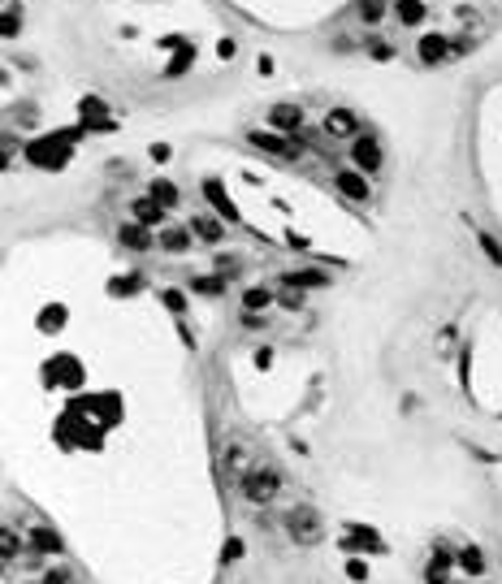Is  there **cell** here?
Returning <instances> with one entry per match:
<instances>
[{
	"label": "cell",
	"instance_id": "1",
	"mask_svg": "<svg viewBox=\"0 0 502 584\" xmlns=\"http://www.w3.org/2000/svg\"><path fill=\"white\" fill-rule=\"evenodd\" d=\"M286 532L299 541V546H316V541L325 537V523H320V515H316V511L295 507V511L286 515Z\"/></svg>",
	"mask_w": 502,
	"mask_h": 584
},
{
	"label": "cell",
	"instance_id": "2",
	"mask_svg": "<svg viewBox=\"0 0 502 584\" xmlns=\"http://www.w3.org/2000/svg\"><path fill=\"white\" fill-rule=\"evenodd\" d=\"M343 550L347 554H386V541L377 532H368L364 523H347L343 528Z\"/></svg>",
	"mask_w": 502,
	"mask_h": 584
},
{
	"label": "cell",
	"instance_id": "3",
	"mask_svg": "<svg viewBox=\"0 0 502 584\" xmlns=\"http://www.w3.org/2000/svg\"><path fill=\"white\" fill-rule=\"evenodd\" d=\"M277 489H282V480H277L273 472H251L243 480V498L256 502V507H269V502L277 498Z\"/></svg>",
	"mask_w": 502,
	"mask_h": 584
},
{
	"label": "cell",
	"instance_id": "4",
	"mask_svg": "<svg viewBox=\"0 0 502 584\" xmlns=\"http://www.w3.org/2000/svg\"><path fill=\"white\" fill-rule=\"evenodd\" d=\"M351 160H355L359 173H377L381 169V143L372 134H355L351 139Z\"/></svg>",
	"mask_w": 502,
	"mask_h": 584
},
{
	"label": "cell",
	"instance_id": "5",
	"mask_svg": "<svg viewBox=\"0 0 502 584\" xmlns=\"http://www.w3.org/2000/svg\"><path fill=\"white\" fill-rule=\"evenodd\" d=\"M450 39L446 35H420V44H416V56H420V65H441V61H446V56H450Z\"/></svg>",
	"mask_w": 502,
	"mask_h": 584
},
{
	"label": "cell",
	"instance_id": "6",
	"mask_svg": "<svg viewBox=\"0 0 502 584\" xmlns=\"http://www.w3.org/2000/svg\"><path fill=\"white\" fill-rule=\"evenodd\" d=\"M269 126L277 130V134H299V130H304V109H299V104H273L269 109Z\"/></svg>",
	"mask_w": 502,
	"mask_h": 584
},
{
	"label": "cell",
	"instance_id": "7",
	"mask_svg": "<svg viewBox=\"0 0 502 584\" xmlns=\"http://www.w3.org/2000/svg\"><path fill=\"white\" fill-rule=\"evenodd\" d=\"M251 143L265 148V152H273V156H282V160H295V156H299V143H295L290 134H265V130H256Z\"/></svg>",
	"mask_w": 502,
	"mask_h": 584
},
{
	"label": "cell",
	"instance_id": "8",
	"mask_svg": "<svg viewBox=\"0 0 502 584\" xmlns=\"http://www.w3.org/2000/svg\"><path fill=\"white\" fill-rule=\"evenodd\" d=\"M325 130H329L334 139H347V134H355V130H359V117H355L351 109H334V113L325 117Z\"/></svg>",
	"mask_w": 502,
	"mask_h": 584
},
{
	"label": "cell",
	"instance_id": "9",
	"mask_svg": "<svg viewBox=\"0 0 502 584\" xmlns=\"http://www.w3.org/2000/svg\"><path fill=\"white\" fill-rule=\"evenodd\" d=\"M334 182H338V191H343V195L359 199V204H364V199H368V182H364V173H355V169H343V173L334 177Z\"/></svg>",
	"mask_w": 502,
	"mask_h": 584
},
{
	"label": "cell",
	"instance_id": "10",
	"mask_svg": "<svg viewBox=\"0 0 502 584\" xmlns=\"http://www.w3.org/2000/svg\"><path fill=\"white\" fill-rule=\"evenodd\" d=\"M390 9H394L390 0H355V13H359V22H364V26H377Z\"/></svg>",
	"mask_w": 502,
	"mask_h": 584
},
{
	"label": "cell",
	"instance_id": "11",
	"mask_svg": "<svg viewBox=\"0 0 502 584\" xmlns=\"http://www.w3.org/2000/svg\"><path fill=\"white\" fill-rule=\"evenodd\" d=\"M117 238H122L126 251H148V247L156 243V238L148 234V226H122V234H117Z\"/></svg>",
	"mask_w": 502,
	"mask_h": 584
},
{
	"label": "cell",
	"instance_id": "12",
	"mask_svg": "<svg viewBox=\"0 0 502 584\" xmlns=\"http://www.w3.org/2000/svg\"><path fill=\"white\" fill-rule=\"evenodd\" d=\"M282 286H299V290H308V286H329V273H320V269H299V273H286V277H282Z\"/></svg>",
	"mask_w": 502,
	"mask_h": 584
},
{
	"label": "cell",
	"instance_id": "13",
	"mask_svg": "<svg viewBox=\"0 0 502 584\" xmlns=\"http://www.w3.org/2000/svg\"><path fill=\"white\" fill-rule=\"evenodd\" d=\"M191 234L204 238V243H221V238H226V226H221L217 216H195L191 221Z\"/></svg>",
	"mask_w": 502,
	"mask_h": 584
},
{
	"label": "cell",
	"instance_id": "14",
	"mask_svg": "<svg viewBox=\"0 0 502 584\" xmlns=\"http://www.w3.org/2000/svg\"><path fill=\"white\" fill-rule=\"evenodd\" d=\"M394 17H398L403 26L425 22V0H394Z\"/></svg>",
	"mask_w": 502,
	"mask_h": 584
},
{
	"label": "cell",
	"instance_id": "15",
	"mask_svg": "<svg viewBox=\"0 0 502 584\" xmlns=\"http://www.w3.org/2000/svg\"><path fill=\"white\" fill-rule=\"evenodd\" d=\"M134 216H139V226H160V221H165V208L148 195V199H134Z\"/></svg>",
	"mask_w": 502,
	"mask_h": 584
},
{
	"label": "cell",
	"instance_id": "16",
	"mask_svg": "<svg viewBox=\"0 0 502 584\" xmlns=\"http://www.w3.org/2000/svg\"><path fill=\"white\" fill-rule=\"evenodd\" d=\"M273 299H277V294H273L269 286H251V290L243 294V312H265Z\"/></svg>",
	"mask_w": 502,
	"mask_h": 584
},
{
	"label": "cell",
	"instance_id": "17",
	"mask_svg": "<svg viewBox=\"0 0 502 584\" xmlns=\"http://www.w3.org/2000/svg\"><path fill=\"white\" fill-rule=\"evenodd\" d=\"M191 238H195L191 230H160L156 243L165 247V251H187V247H191Z\"/></svg>",
	"mask_w": 502,
	"mask_h": 584
},
{
	"label": "cell",
	"instance_id": "18",
	"mask_svg": "<svg viewBox=\"0 0 502 584\" xmlns=\"http://www.w3.org/2000/svg\"><path fill=\"white\" fill-rule=\"evenodd\" d=\"M191 290H195V294H208V299H217V294H226V277H221V273L195 277V281H191Z\"/></svg>",
	"mask_w": 502,
	"mask_h": 584
},
{
	"label": "cell",
	"instance_id": "19",
	"mask_svg": "<svg viewBox=\"0 0 502 584\" xmlns=\"http://www.w3.org/2000/svg\"><path fill=\"white\" fill-rule=\"evenodd\" d=\"M152 199H156L160 208H178V199H182V195H178V187H173V182L156 177V182H152Z\"/></svg>",
	"mask_w": 502,
	"mask_h": 584
},
{
	"label": "cell",
	"instance_id": "20",
	"mask_svg": "<svg viewBox=\"0 0 502 584\" xmlns=\"http://www.w3.org/2000/svg\"><path fill=\"white\" fill-rule=\"evenodd\" d=\"M459 567L472 571V576H480V571H485V554H480L476 546H464V550H459Z\"/></svg>",
	"mask_w": 502,
	"mask_h": 584
},
{
	"label": "cell",
	"instance_id": "21",
	"mask_svg": "<svg viewBox=\"0 0 502 584\" xmlns=\"http://www.w3.org/2000/svg\"><path fill=\"white\" fill-rule=\"evenodd\" d=\"M31 550H44V554H61V541H56L48 528H35L31 532Z\"/></svg>",
	"mask_w": 502,
	"mask_h": 584
},
{
	"label": "cell",
	"instance_id": "22",
	"mask_svg": "<svg viewBox=\"0 0 502 584\" xmlns=\"http://www.w3.org/2000/svg\"><path fill=\"white\" fill-rule=\"evenodd\" d=\"M17 31H22V9L9 5L5 17H0V35H5V39H17Z\"/></svg>",
	"mask_w": 502,
	"mask_h": 584
},
{
	"label": "cell",
	"instance_id": "23",
	"mask_svg": "<svg viewBox=\"0 0 502 584\" xmlns=\"http://www.w3.org/2000/svg\"><path fill=\"white\" fill-rule=\"evenodd\" d=\"M368 56H372V61H390V56H394V44H386V39H368Z\"/></svg>",
	"mask_w": 502,
	"mask_h": 584
},
{
	"label": "cell",
	"instance_id": "24",
	"mask_svg": "<svg viewBox=\"0 0 502 584\" xmlns=\"http://www.w3.org/2000/svg\"><path fill=\"white\" fill-rule=\"evenodd\" d=\"M191 56H195V48H187V44H178V56L169 61V74H182L187 65H191Z\"/></svg>",
	"mask_w": 502,
	"mask_h": 584
},
{
	"label": "cell",
	"instance_id": "25",
	"mask_svg": "<svg viewBox=\"0 0 502 584\" xmlns=\"http://www.w3.org/2000/svg\"><path fill=\"white\" fill-rule=\"evenodd\" d=\"M480 251H485L494 265H502V247H498V238H489V234H480Z\"/></svg>",
	"mask_w": 502,
	"mask_h": 584
},
{
	"label": "cell",
	"instance_id": "26",
	"mask_svg": "<svg viewBox=\"0 0 502 584\" xmlns=\"http://www.w3.org/2000/svg\"><path fill=\"white\" fill-rule=\"evenodd\" d=\"M17 550H22V541H17L13 528H5V558H17Z\"/></svg>",
	"mask_w": 502,
	"mask_h": 584
},
{
	"label": "cell",
	"instance_id": "27",
	"mask_svg": "<svg viewBox=\"0 0 502 584\" xmlns=\"http://www.w3.org/2000/svg\"><path fill=\"white\" fill-rule=\"evenodd\" d=\"M44 584H78V580H74L65 567H56V571H48V576H44Z\"/></svg>",
	"mask_w": 502,
	"mask_h": 584
},
{
	"label": "cell",
	"instance_id": "28",
	"mask_svg": "<svg viewBox=\"0 0 502 584\" xmlns=\"http://www.w3.org/2000/svg\"><path fill=\"white\" fill-rule=\"evenodd\" d=\"M165 303H169L173 312H182V308H187V299H182V294H178V290H165Z\"/></svg>",
	"mask_w": 502,
	"mask_h": 584
},
{
	"label": "cell",
	"instance_id": "29",
	"mask_svg": "<svg viewBox=\"0 0 502 584\" xmlns=\"http://www.w3.org/2000/svg\"><path fill=\"white\" fill-rule=\"evenodd\" d=\"M347 576H351V580H364V562H359V558H347Z\"/></svg>",
	"mask_w": 502,
	"mask_h": 584
},
{
	"label": "cell",
	"instance_id": "30",
	"mask_svg": "<svg viewBox=\"0 0 502 584\" xmlns=\"http://www.w3.org/2000/svg\"><path fill=\"white\" fill-rule=\"evenodd\" d=\"M282 303H286V308H304V294H299V290H286Z\"/></svg>",
	"mask_w": 502,
	"mask_h": 584
},
{
	"label": "cell",
	"instance_id": "31",
	"mask_svg": "<svg viewBox=\"0 0 502 584\" xmlns=\"http://www.w3.org/2000/svg\"><path fill=\"white\" fill-rule=\"evenodd\" d=\"M217 56H226V61H230V56H234V39H221V44H217Z\"/></svg>",
	"mask_w": 502,
	"mask_h": 584
}]
</instances>
